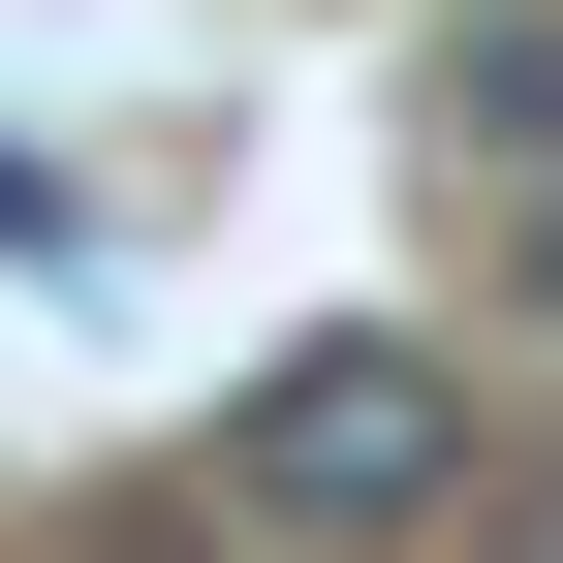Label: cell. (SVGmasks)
Instances as JSON below:
<instances>
[{"mask_svg":"<svg viewBox=\"0 0 563 563\" xmlns=\"http://www.w3.org/2000/svg\"><path fill=\"white\" fill-rule=\"evenodd\" d=\"M220 501H251L282 563H407V532L470 501V344H407V313H313V344L220 407Z\"/></svg>","mask_w":563,"mask_h":563,"instance_id":"1","label":"cell"},{"mask_svg":"<svg viewBox=\"0 0 563 563\" xmlns=\"http://www.w3.org/2000/svg\"><path fill=\"white\" fill-rule=\"evenodd\" d=\"M439 188H532V220H563V0L439 32Z\"/></svg>","mask_w":563,"mask_h":563,"instance_id":"2","label":"cell"}]
</instances>
